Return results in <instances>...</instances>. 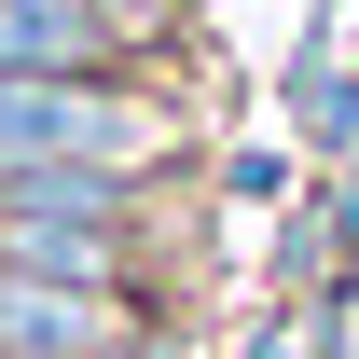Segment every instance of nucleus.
<instances>
[{
    "label": "nucleus",
    "mask_w": 359,
    "mask_h": 359,
    "mask_svg": "<svg viewBox=\"0 0 359 359\" xmlns=\"http://www.w3.org/2000/svg\"><path fill=\"white\" fill-rule=\"evenodd\" d=\"M138 152H152V111L83 83V69H14L0 83V166H111L125 180Z\"/></svg>",
    "instance_id": "1"
},
{
    "label": "nucleus",
    "mask_w": 359,
    "mask_h": 359,
    "mask_svg": "<svg viewBox=\"0 0 359 359\" xmlns=\"http://www.w3.org/2000/svg\"><path fill=\"white\" fill-rule=\"evenodd\" d=\"M0 276H42V290H111V276H125V235L83 222V208H0Z\"/></svg>",
    "instance_id": "2"
},
{
    "label": "nucleus",
    "mask_w": 359,
    "mask_h": 359,
    "mask_svg": "<svg viewBox=\"0 0 359 359\" xmlns=\"http://www.w3.org/2000/svg\"><path fill=\"white\" fill-rule=\"evenodd\" d=\"M111 55V0H0V83L14 69H97Z\"/></svg>",
    "instance_id": "3"
},
{
    "label": "nucleus",
    "mask_w": 359,
    "mask_h": 359,
    "mask_svg": "<svg viewBox=\"0 0 359 359\" xmlns=\"http://www.w3.org/2000/svg\"><path fill=\"white\" fill-rule=\"evenodd\" d=\"M111 332V290H42V276H0V359H83Z\"/></svg>",
    "instance_id": "4"
},
{
    "label": "nucleus",
    "mask_w": 359,
    "mask_h": 359,
    "mask_svg": "<svg viewBox=\"0 0 359 359\" xmlns=\"http://www.w3.org/2000/svg\"><path fill=\"white\" fill-rule=\"evenodd\" d=\"M0 208H14V166H0Z\"/></svg>",
    "instance_id": "5"
}]
</instances>
